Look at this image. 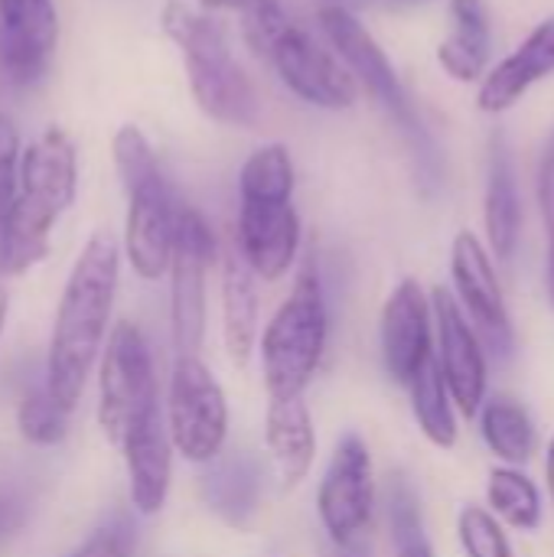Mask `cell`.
Returning a JSON list of instances; mask_svg holds the SVG:
<instances>
[{
	"mask_svg": "<svg viewBox=\"0 0 554 557\" xmlns=\"http://www.w3.org/2000/svg\"><path fill=\"white\" fill-rule=\"evenodd\" d=\"M121 281V242L98 228L85 238L65 277L49 352H46V395L69 414L82 401L88 375L104 349L108 323Z\"/></svg>",
	"mask_w": 554,
	"mask_h": 557,
	"instance_id": "cell-1",
	"label": "cell"
},
{
	"mask_svg": "<svg viewBox=\"0 0 554 557\" xmlns=\"http://www.w3.org/2000/svg\"><path fill=\"white\" fill-rule=\"evenodd\" d=\"M78 196V150L65 127L49 124L20 150L16 196L0 225V277L42 264L52 232Z\"/></svg>",
	"mask_w": 554,
	"mask_h": 557,
	"instance_id": "cell-2",
	"label": "cell"
},
{
	"mask_svg": "<svg viewBox=\"0 0 554 557\" xmlns=\"http://www.w3.org/2000/svg\"><path fill=\"white\" fill-rule=\"evenodd\" d=\"M160 29L180 49L189 95L206 117L225 127L258 124V88L235 59L225 26L209 10H199L186 0H167L160 7Z\"/></svg>",
	"mask_w": 554,
	"mask_h": 557,
	"instance_id": "cell-3",
	"label": "cell"
},
{
	"mask_svg": "<svg viewBox=\"0 0 554 557\" xmlns=\"http://www.w3.org/2000/svg\"><path fill=\"white\" fill-rule=\"evenodd\" d=\"M330 339V307L317 255L297 271L291 294L281 300L264 333L258 336L261 375L268 398H300L323 362Z\"/></svg>",
	"mask_w": 554,
	"mask_h": 557,
	"instance_id": "cell-4",
	"label": "cell"
},
{
	"mask_svg": "<svg viewBox=\"0 0 554 557\" xmlns=\"http://www.w3.org/2000/svg\"><path fill=\"white\" fill-rule=\"evenodd\" d=\"M317 33L340 55L346 72L356 78L359 91H369L372 101L405 131V137L418 150V160L434 163V147H431L428 131H424V121H421L418 108L411 104V98L402 85L395 62L389 59L382 42L369 33V26L349 7L320 3L317 7Z\"/></svg>",
	"mask_w": 554,
	"mask_h": 557,
	"instance_id": "cell-5",
	"label": "cell"
},
{
	"mask_svg": "<svg viewBox=\"0 0 554 557\" xmlns=\"http://www.w3.org/2000/svg\"><path fill=\"white\" fill-rule=\"evenodd\" d=\"M219 258V238L212 222L180 202L173 251L167 264L170 277V336L176 356H199L209 323V274Z\"/></svg>",
	"mask_w": 554,
	"mask_h": 557,
	"instance_id": "cell-6",
	"label": "cell"
},
{
	"mask_svg": "<svg viewBox=\"0 0 554 557\" xmlns=\"http://www.w3.org/2000/svg\"><path fill=\"white\" fill-rule=\"evenodd\" d=\"M167 434L186 463H212L229 441V398L199 356H176L167 388Z\"/></svg>",
	"mask_w": 554,
	"mask_h": 557,
	"instance_id": "cell-7",
	"label": "cell"
},
{
	"mask_svg": "<svg viewBox=\"0 0 554 557\" xmlns=\"http://www.w3.org/2000/svg\"><path fill=\"white\" fill-rule=\"evenodd\" d=\"M160 401L150 346L137 323L121 320L98 356V428L111 447H121L127 428Z\"/></svg>",
	"mask_w": 554,
	"mask_h": 557,
	"instance_id": "cell-8",
	"label": "cell"
},
{
	"mask_svg": "<svg viewBox=\"0 0 554 557\" xmlns=\"http://www.w3.org/2000/svg\"><path fill=\"white\" fill-rule=\"evenodd\" d=\"M278 82L304 104L317 111H349L359 101V85L323 42L320 33L291 20L261 59Z\"/></svg>",
	"mask_w": 554,
	"mask_h": 557,
	"instance_id": "cell-9",
	"label": "cell"
},
{
	"mask_svg": "<svg viewBox=\"0 0 554 557\" xmlns=\"http://www.w3.org/2000/svg\"><path fill=\"white\" fill-rule=\"evenodd\" d=\"M451 284H454L451 294L460 304L464 317L473 323L487 356L493 352L506 359L516 346L506 290L487 242L470 228L457 232L451 242Z\"/></svg>",
	"mask_w": 554,
	"mask_h": 557,
	"instance_id": "cell-10",
	"label": "cell"
},
{
	"mask_svg": "<svg viewBox=\"0 0 554 557\" xmlns=\"http://www.w3.org/2000/svg\"><path fill=\"white\" fill-rule=\"evenodd\" d=\"M376 512V467L369 444L349 431L336 441L317 490V516L330 542L356 545Z\"/></svg>",
	"mask_w": 554,
	"mask_h": 557,
	"instance_id": "cell-11",
	"label": "cell"
},
{
	"mask_svg": "<svg viewBox=\"0 0 554 557\" xmlns=\"http://www.w3.org/2000/svg\"><path fill=\"white\" fill-rule=\"evenodd\" d=\"M431 317H434V362L451 392V401L464 418H477L490 388L487 349L447 287L431 290Z\"/></svg>",
	"mask_w": 554,
	"mask_h": 557,
	"instance_id": "cell-12",
	"label": "cell"
},
{
	"mask_svg": "<svg viewBox=\"0 0 554 557\" xmlns=\"http://www.w3.org/2000/svg\"><path fill=\"white\" fill-rule=\"evenodd\" d=\"M127 212H124V238L121 258L140 281H160L170 264L173 232H176V209L180 199L167 180V173L124 189Z\"/></svg>",
	"mask_w": 554,
	"mask_h": 557,
	"instance_id": "cell-13",
	"label": "cell"
},
{
	"mask_svg": "<svg viewBox=\"0 0 554 557\" xmlns=\"http://www.w3.org/2000/svg\"><path fill=\"white\" fill-rule=\"evenodd\" d=\"M379 349L389 379L405 388L434 359L431 294L415 277L398 281L389 294L379 317Z\"/></svg>",
	"mask_w": 554,
	"mask_h": 557,
	"instance_id": "cell-14",
	"label": "cell"
},
{
	"mask_svg": "<svg viewBox=\"0 0 554 557\" xmlns=\"http://www.w3.org/2000/svg\"><path fill=\"white\" fill-rule=\"evenodd\" d=\"M235 251L248 271L274 284L291 274L304 245V222L294 202H238Z\"/></svg>",
	"mask_w": 554,
	"mask_h": 557,
	"instance_id": "cell-15",
	"label": "cell"
},
{
	"mask_svg": "<svg viewBox=\"0 0 554 557\" xmlns=\"http://www.w3.org/2000/svg\"><path fill=\"white\" fill-rule=\"evenodd\" d=\"M59 46L56 0H0V69L10 85L46 78Z\"/></svg>",
	"mask_w": 554,
	"mask_h": 557,
	"instance_id": "cell-16",
	"label": "cell"
},
{
	"mask_svg": "<svg viewBox=\"0 0 554 557\" xmlns=\"http://www.w3.org/2000/svg\"><path fill=\"white\" fill-rule=\"evenodd\" d=\"M121 457L127 470V496L131 509L144 519L163 512L170 483H173V444L167 434L163 408L160 401L150 405L124 434Z\"/></svg>",
	"mask_w": 554,
	"mask_h": 557,
	"instance_id": "cell-17",
	"label": "cell"
},
{
	"mask_svg": "<svg viewBox=\"0 0 554 557\" xmlns=\"http://www.w3.org/2000/svg\"><path fill=\"white\" fill-rule=\"evenodd\" d=\"M554 75V13L545 16L503 62H496L477 91V108L483 114L513 111L539 82Z\"/></svg>",
	"mask_w": 554,
	"mask_h": 557,
	"instance_id": "cell-18",
	"label": "cell"
},
{
	"mask_svg": "<svg viewBox=\"0 0 554 557\" xmlns=\"http://www.w3.org/2000/svg\"><path fill=\"white\" fill-rule=\"evenodd\" d=\"M264 447L271 470L284 493H294L313 470L317 460V431L310 408L300 398H271L264 414Z\"/></svg>",
	"mask_w": 554,
	"mask_h": 557,
	"instance_id": "cell-19",
	"label": "cell"
},
{
	"mask_svg": "<svg viewBox=\"0 0 554 557\" xmlns=\"http://www.w3.org/2000/svg\"><path fill=\"white\" fill-rule=\"evenodd\" d=\"M483 222H487V248H490L493 261L509 264L516 258L519 238H522V199H519L513 147L503 131H496L490 140Z\"/></svg>",
	"mask_w": 554,
	"mask_h": 557,
	"instance_id": "cell-20",
	"label": "cell"
},
{
	"mask_svg": "<svg viewBox=\"0 0 554 557\" xmlns=\"http://www.w3.org/2000/svg\"><path fill=\"white\" fill-rule=\"evenodd\" d=\"M447 16L451 33L438 46V65L454 82H480L487 75L493 46V20L487 0H451Z\"/></svg>",
	"mask_w": 554,
	"mask_h": 557,
	"instance_id": "cell-21",
	"label": "cell"
},
{
	"mask_svg": "<svg viewBox=\"0 0 554 557\" xmlns=\"http://www.w3.org/2000/svg\"><path fill=\"white\" fill-rule=\"evenodd\" d=\"M258 277L238 258L235 245L222 255V343L232 366L245 369L258 349Z\"/></svg>",
	"mask_w": 554,
	"mask_h": 557,
	"instance_id": "cell-22",
	"label": "cell"
},
{
	"mask_svg": "<svg viewBox=\"0 0 554 557\" xmlns=\"http://www.w3.org/2000/svg\"><path fill=\"white\" fill-rule=\"evenodd\" d=\"M480 421V441L503 467H526L535 457L539 434L529 408L509 395H493L477 411Z\"/></svg>",
	"mask_w": 554,
	"mask_h": 557,
	"instance_id": "cell-23",
	"label": "cell"
},
{
	"mask_svg": "<svg viewBox=\"0 0 554 557\" xmlns=\"http://www.w3.org/2000/svg\"><path fill=\"white\" fill-rule=\"evenodd\" d=\"M487 512L513 532H539L545 519V499L535 480L519 467H493L487 480Z\"/></svg>",
	"mask_w": 554,
	"mask_h": 557,
	"instance_id": "cell-24",
	"label": "cell"
},
{
	"mask_svg": "<svg viewBox=\"0 0 554 557\" xmlns=\"http://www.w3.org/2000/svg\"><path fill=\"white\" fill-rule=\"evenodd\" d=\"M297 166L281 140L255 147L238 170V202H294Z\"/></svg>",
	"mask_w": 554,
	"mask_h": 557,
	"instance_id": "cell-25",
	"label": "cell"
},
{
	"mask_svg": "<svg viewBox=\"0 0 554 557\" xmlns=\"http://www.w3.org/2000/svg\"><path fill=\"white\" fill-rule=\"evenodd\" d=\"M408 395H411V414H415L424 441L434 444L438 450H454L457 434H460L457 408L451 401V392H447L434 359L408 382Z\"/></svg>",
	"mask_w": 554,
	"mask_h": 557,
	"instance_id": "cell-26",
	"label": "cell"
},
{
	"mask_svg": "<svg viewBox=\"0 0 554 557\" xmlns=\"http://www.w3.org/2000/svg\"><path fill=\"white\" fill-rule=\"evenodd\" d=\"M385 516H389V539L395 557H438L434 542L424 525L421 496L408 476H392L385 493Z\"/></svg>",
	"mask_w": 554,
	"mask_h": 557,
	"instance_id": "cell-27",
	"label": "cell"
},
{
	"mask_svg": "<svg viewBox=\"0 0 554 557\" xmlns=\"http://www.w3.org/2000/svg\"><path fill=\"white\" fill-rule=\"evenodd\" d=\"M111 160H114L121 189H131V186L147 183V180L163 173L160 153L153 150L150 137L144 134V127H137L131 121L114 131V137H111Z\"/></svg>",
	"mask_w": 554,
	"mask_h": 557,
	"instance_id": "cell-28",
	"label": "cell"
},
{
	"mask_svg": "<svg viewBox=\"0 0 554 557\" xmlns=\"http://www.w3.org/2000/svg\"><path fill=\"white\" fill-rule=\"evenodd\" d=\"M16 428H20L23 441H29L36 447H56L69 434V411L59 408L46 395V388L39 385V388L26 392V398L20 401V408H16Z\"/></svg>",
	"mask_w": 554,
	"mask_h": 557,
	"instance_id": "cell-29",
	"label": "cell"
},
{
	"mask_svg": "<svg viewBox=\"0 0 554 557\" xmlns=\"http://www.w3.org/2000/svg\"><path fill=\"white\" fill-rule=\"evenodd\" d=\"M457 542L467 557H516L509 532L487 512V506H464L457 516Z\"/></svg>",
	"mask_w": 554,
	"mask_h": 557,
	"instance_id": "cell-30",
	"label": "cell"
},
{
	"mask_svg": "<svg viewBox=\"0 0 554 557\" xmlns=\"http://www.w3.org/2000/svg\"><path fill=\"white\" fill-rule=\"evenodd\" d=\"M535 199H539V212L545 222V294H549V304L554 310V131L549 134L542 157H539Z\"/></svg>",
	"mask_w": 554,
	"mask_h": 557,
	"instance_id": "cell-31",
	"label": "cell"
},
{
	"mask_svg": "<svg viewBox=\"0 0 554 557\" xmlns=\"http://www.w3.org/2000/svg\"><path fill=\"white\" fill-rule=\"evenodd\" d=\"M23 134L10 111H0V225L16 196V170H20Z\"/></svg>",
	"mask_w": 554,
	"mask_h": 557,
	"instance_id": "cell-32",
	"label": "cell"
},
{
	"mask_svg": "<svg viewBox=\"0 0 554 557\" xmlns=\"http://www.w3.org/2000/svg\"><path fill=\"white\" fill-rule=\"evenodd\" d=\"M131 555V532L124 522H108L95 529L69 557H127Z\"/></svg>",
	"mask_w": 554,
	"mask_h": 557,
	"instance_id": "cell-33",
	"label": "cell"
},
{
	"mask_svg": "<svg viewBox=\"0 0 554 557\" xmlns=\"http://www.w3.org/2000/svg\"><path fill=\"white\" fill-rule=\"evenodd\" d=\"M23 525V506L10 496H0V548L20 532Z\"/></svg>",
	"mask_w": 554,
	"mask_h": 557,
	"instance_id": "cell-34",
	"label": "cell"
},
{
	"mask_svg": "<svg viewBox=\"0 0 554 557\" xmlns=\"http://www.w3.org/2000/svg\"><path fill=\"white\" fill-rule=\"evenodd\" d=\"M186 3H193V7H199V10H209V13H219V10H229V13H235V0H186Z\"/></svg>",
	"mask_w": 554,
	"mask_h": 557,
	"instance_id": "cell-35",
	"label": "cell"
},
{
	"mask_svg": "<svg viewBox=\"0 0 554 557\" xmlns=\"http://www.w3.org/2000/svg\"><path fill=\"white\" fill-rule=\"evenodd\" d=\"M545 490H549V499L554 503V434L549 441V450H545Z\"/></svg>",
	"mask_w": 554,
	"mask_h": 557,
	"instance_id": "cell-36",
	"label": "cell"
},
{
	"mask_svg": "<svg viewBox=\"0 0 554 557\" xmlns=\"http://www.w3.org/2000/svg\"><path fill=\"white\" fill-rule=\"evenodd\" d=\"M7 313H10V294H7V284H3V277H0V336H3V330H7Z\"/></svg>",
	"mask_w": 554,
	"mask_h": 557,
	"instance_id": "cell-37",
	"label": "cell"
},
{
	"mask_svg": "<svg viewBox=\"0 0 554 557\" xmlns=\"http://www.w3.org/2000/svg\"><path fill=\"white\" fill-rule=\"evenodd\" d=\"M323 3H336V7H349V0H323Z\"/></svg>",
	"mask_w": 554,
	"mask_h": 557,
	"instance_id": "cell-38",
	"label": "cell"
}]
</instances>
